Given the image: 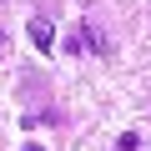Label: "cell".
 Wrapping results in <instances>:
<instances>
[{
    "mask_svg": "<svg viewBox=\"0 0 151 151\" xmlns=\"http://www.w3.org/2000/svg\"><path fill=\"white\" fill-rule=\"evenodd\" d=\"M30 40H35V50L50 55V50H55V25H45V20L35 15V20H30Z\"/></svg>",
    "mask_w": 151,
    "mask_h": 151,
    "instance_id": "1",
    "label": "cell"
},
{
    "mask_svg": "<svg viewBox=\"0 0 151 151\" xmlns=\"http://www.w3.org/2000/svg\"><path fill=\"white\" fill-rule=\"evenodd\" d=\"M81 45H91V50H96V55H111V40H106V35H101V30H96V25H91V15H86V20H81Z\"/></svg>",
    "mask_w": 151,
    "mask_h": 151,
    "instance_id": "2",
    "label": "cell"
},
{
    "mask_svg": "<svg viewBox=\"0 0 151 151\" xmlns=\"http://www.w3.org/2000/svg\"><path fill=\"white\" fill-rule=\"evenodd\" d=\"M20 151H45V146H40V141H25V146H20Z\"/></svg>",
    "mask_w": 151,
    "mask_h": 151,
    "instance_id": "3",
    "label": "cell"
}]
</instances>
